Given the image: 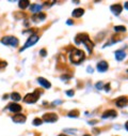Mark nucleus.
I'll return each mask as SVG.
<instances>
[{
  "label": "nucleus",
  "mask_w": 128,
  "mask_h": 136,
  "mask_svg": "<svg viewBox=\"0 0 128 136\" xmlns=\"http://www.w3.org/2000/svg\"><path fill=\"white\" fill-rule=\"evenodd\" d=\"M75 43L77 45L79 44H83L84 46L87 47L88 52L90 54H92L93 52V48H94V43H93L90 39V37L87 35V33H79V35H77L75 37Z\"/></svg>",
  "instance_id": "1"
},
{
  "label": "nucleus",
  "mask_w": 128,
  "mask_h": 136,
  "mask_svg": "<svg viewBox=\"0 0 128 136\" xmlns=\"http://www.w3.org/2000/svg\"><path fill=\"white\" fill-rule=\"evenodd\" d=\"M84 59H86V55H84L83 50H81V49L74 48L73 52L71 53V55H69V60L74 64H80L81 62L84 61Z\"/></svg>",
  "instance_id": "2"
},
{
  "label": "nucleus",
  "mask_w": 128,
  "mask_h": 136,
  "mask_svg": "<svg viewBox=\"0 0 128 136\" xmlns=\"http://www.w3.org/2000/svg\"><path fill=\"white\" fill-rule=\"evenodd\" d=\"M42 90L40 89H35L34 90V92H32V93H28V94H26L25 95V98H24V101L26 102V103H28V104H34V103H36L38 102V100H39V98L41 97V94H42Z\"/></svg>",
  "instance_id": "3"
},
{
  "label": "nucleus",
  "mask_w": 128,
  "mask_h": 136,
  "mask_svg": "<svg viewBox=\"0 0 128 136\" xmlns=\"http://www.w3.org/2000/svg\"><path fill=\"white\" fill-rule=\"evenodd\" d=\"M1 43L4 44V45L12 46V47H17L18 44H19V41H18L17 38H15L13 36H7V37H3L1 39Z\"/></svg>",
  "instance_id": "4"
},
{
  "label": "nucleus",
  "mask_w": 128,
  "mask_h": 136,
  "mask_svg": "<svg viewBox=\"0 0 128 136\" xmlns=\"http://www.w3.org/2000/svg\"><path fill=\"white\" fill-rule=\"evenodd\" d=\"M39 36H36V35H32V36H30L29 37V39L27 40V42H26V44L24 45V47H22L19 52L21 53V52H24L26 48H28V47H31V46H33L34 44H35L38 41H39Z\"/></svg>",
  "instance_id": "5"
},
{
  "label": "nucleus",
  "mask_w": 128,
  "mask_h": 136,
  "mask_svg": "<svg viewBox=\"0 0 128 136\" xmlns=\"http://www.w3.org/2000/svg\"><path fill=\"white\" fill-rule=\"evenodd\" d=\"M43 121L47 122V123H52L56 122L58 120V115L54 114V112H47V114H44L43 115Z\"/></svg>",
  "instance_id": "6"
},
{
  "label": "nucleus",
  "mask_w": 128,
  "mask_h": 136,
  "mask_svg": "<svg viewBox=\"0 0 128 136\" xmlns=\"http://www.w3.org/2000/svg\"><path fill=\"white\" fill-rule=\"evenodd\" d=\"M115 104L118 107H124L128 104V97L126 95H122L120 98H118L115 100Z\"/></svg>",
  "instance_id": "7"
},
{
  "label": "nucleus",
  "mask_w": 128,
  "mask_h": 136,
  "mask_svg": "<svg viewBox=\"0 0 128 136\" xmlns=\"http://www.w3.org/2000/svg\"><path fill=\"white\" fill-rule=\"evenodd\" d=\"M116 116H118V112H116V110L114 109H108L103 112V114L101 115V118L102 119H107V118H115Z\"/></svg>",
  "instance_id": "8"
},
{
  "label": "nucleus",
  "mask_w": 128,
  "mask_h": 136,
  "mask_svg": "<svg viewBox=\"0 0 128 136\" xmlns=\"http://www.w3.org/2000/svg\"><path fill=\"white\" fill-rule=\"evenodd\" d=\"M110 10H111V12H112L115 16H118V15H120V14L122 13L123 7H122L121 4H119V3H116V4H112V5L110 7Z\"/></svg>",
  "instance_id": "9"
},
{
  "label": "nucleus",
  "mask_w": 128,
  "mask_h": 136,
  "mask_svg": "<svg viewBox=\"0 0 128 136\" xmlns=\"http://www.w3.org/2000/svg\"><path fill=\"white\" fill-rule=\"evenodd\" d=\"M108 67H109L108 62H107V61H105V60H102V61H99V62L97 63L96 69H97V71H98V72L103 73V72H106V71L108 70Z\"/></svg>",
  "instance_id": "10"
},
{
  "label": "nucleus",
  "mask_w": 128,
  "mask_h": 136,
  "mask_svg": "<svg viewBox=\"0 0 128 136\" xmlns=\"http://www.w3.org/2000/svg\"><path fill=\"white\" fill-rule=\"evenodd\" d=\"M12 120L15 123H24L26 121V116L21 115V114H16L15 116L12 117Z\"/></svg>",
  "instance_id": "11"
},
{
  "label": "nucleus",
  "mask_w": 128,
  "mask_h": 136,
  "mask_svg": "<svg viewBox=\"0 0 128 136\" xmlns=\"http://www.w3.org/2000/svg\"><path fill=\"white\" fill-rule=\"evenodd\" d=\"M38 82H39V84H40L42 87H44V88H46V89H49V88L51 87L50 82H48L47 79H45L44 77H39V78H38Z\"/></svg>",
  "instance_id": "12"
},
{
  "label": "nucleus",
  "mask_w": 128,
  "mask_h": 136,
  "mask_svg": "<svg viewBox=\"0 0 128 136\" xmlns=\"http://www.w3.org/2000/svg\"><path fill=\"white\" fill-rule=\"evenodd\" d=\"M9 110L10 111H13V112H16V114H18V112L21 110V106L17 103H11L9 106H8Z\"/></svg>",
  "instance_id": "13"
},
{
  "label": "nucleus",
  "mask_w": 128,
  "mask_h": 136,
  "mask_svg": "<svg viewBox=\"0 0 128 136\" xmlns=\"http://www.w3.org/2000/svg\"><path fill=\"white\" fill-rule=\"evenodd\" d=\"M46 18V14L45 13H36L32 16V20L35 21V22H40V21H43L44 19Z\"/></svg>",
  "instance_id": "14"
},
{
  "label": "nucleus",
  "mask_w": 128,
  "mask_h": 136,
  "mask_svg": "<svg viewBox=\"0 0 128 136\" xmlns=\"http://www.w3.org/2000/svg\"><path fill=\"white\" fill-rule=\"evenodd\" d=\"M114 56H115V59L118 60V61H122V60L126 57V54H125L124 50L119 49V50H116V52L114 53Z\"/></svg>",
  "instance_id": "15"
},
{
  "label": "nucleus",
  "mask_w": 128,
  "mask_h": 136,
  "mask_svg": "<svg viewBox=\"0 0 128 136\" xmlns=\"http://www.w3.org/2000/svg\"><path fill=\"white\" fill-rule=\"evenodd\" d=\"M84 14V10L83 9H81V8H77V9H75L74 11H73V13H72V15H73V17H75V18H79V17H81Z\"/></svg>",
  "instance_id": "16"
},
{
  "label": "nucleus",
  "mask_w": 128,
  "mask_h": 136,
  "mask_svg": "<svg viewBox=\"0 0 128 136\" xmlns=\"http://www.w3.org/2000/svg\"><path fill=\"white\" fill-rule=\"evenodd\" d=\"M42 10V5H40V4H32V5H30V11L31 12H33V13H39L40 11Z\"/></svg>",
  "instance_id": "17"
},
{
  "label": "nucleus",
  "mask_w": 128,
  "mask_h": 136,
  "mask_svg": "<svg viewBox=\"0 0 128 136\" xmlns=\"http://www.w3.org/2000/svg\"><path fill=\"white\" fill-rule=\"evenodd\" d=\"M67 116L69 117V118H78V116H79V111L77 110V109H73V110H71L67 114Z\"/></svg>",
  "instance_id": "18"
},
{
  "label": "nucleus",
  "mask_w": 128,
  "mask_h": 136,
  "mask_svg": "<svg viewBox=\"0 0 128 136\" xmlns=\"http://www.w3.org/2000/svg\"><path fill=\"white\" fill-rule=\"evenodd\" d=\"M29 5H30V2L28 1V0H21V1H19V8L20 9H26Z\"/></svg>",
  "instance_id": "19"
},
{
  "label": "nucleus",
  "mask_w": 128,
  "mask_h": 136,
  "mask_svg": "<svg viewBox=\"0 0 128 136\" xmlns=\"http://www.w3.org/2000/svg\"><path fill=\"white\" fill-rule=\"evenodd\" d=\"M11 99H12L13 101H19L21 99V97L18 92H13L12 94H11Z\"/></svg>",
  "instance_id": "20"
},
{
  "label": "nucleus",
  "mask_w": 128,
  "mask_h": 136,
  "mask_svg": "<svg viewBox=\"0 0 128 136\" xmlns=\"http://www.w3.org/2000/svg\"><path fill=\"white\" fill-rule=\"evenodd\" d=\"M114 31H116V32H125L126 31V27H124V26H115L114 27Z\"/></svg>",
  "instance_id": "21"
},
{
  "label": "nucleus",
  "mask_w": 128,
  "mask_h": 136,
  "mask_svg": "<svg viewBox=\"0 0 128 136\" xmlns=\"http://www.w3.org/2000/svg\"><path fill=\"white\" fill-rule=\"evenodd\" d=\"M33 126H41V124L43 123V120L42 119H39V118H35L33 120Z\"/></svg>",
  "instance_id": "22"
},
{
  "label": "nucleus",
  "mask_w": 128,
  "mask_h": 136,
  "mask_svg": "<svg viewBox=\"0 0 128 136\" xmlns=\"http://www.w3.org/2000/svg\"><path fill=\"white\" fill-rule=\"evenodd\" d=\"M8 65V63L5 61H2V60H0V69H3V67H5Z\"/></svg>",
  "instance_id": "23"
},
{
  "label": "nucleus",
  "mask_w": 128,
  "mask_h": 136,
  "mask_svg": "<svg viewBox=\"0 0 128 136\" xmlns=\"http://www.w3.org/2000/svg\"><path fill=\"white\" fill-rule=\"evenodd\" d=\"M74 94H75L74 90H67V91H66V95H68V97H73Z\"/></svg>",
  "instance_id": "24"
},
{
  "label": "nucleus",
  "mask_w": 128,
  "mask_h": 136,
  "mask_svg": "<svg viewBox=\"0 0 128 136\" xmlns=\"http://www.w3.org/2000/svg\"><path fill=\"white\" fill-rule=\"evenodd\" d=\"M40 55L42 56V57H45V56L47 55V52H46V49H42V50L40 52Z\"/></svg>",
  "instance_id": "25"
},
{
  "label": "nucleus",
  "mask_w": 128,
  "mask_h": 136,
  "mask_svg": "<svg viewBox=\"0 0 128 136\" xmlns=\"http://www.w3.org/2000/svg\"><path fill=\"white\" fill-rule=\"evenodd\" d=\"M96 88H97V89H99V90H100V89H102V83H101V82L97 83V85H96Z\"/></svg>",
  "instance_id": "26"
},
{
  "label": "nucleus",
  "mask_w": 128,
  "mask_h": 136,
  "mask_svg": "<svg viewBox=\"0 0 128 136\" xmlns=\"http://www.w3.org/2000/svg\"><path fill=\"white\" fill-rule=\"evenodd\" d=\"M105 90H106V91H109L110 90V84H107V85H105Z\"/></svg>",
  "instance_id": "27"
},
{
  "label": "nucleus",
  "mask_w": 128,
  "mask_h": 136,
  "mask_svg": "<svg viewBox=\"0 0 128 136\" xmlns=\"http://www.w3.org/2000/svg\"><path fill=\"white\" fill-rule=\"evenodd\" d=\"M66 22H67V25H73V24H74V21H73L72 19H68Z\"/></svg>",
  "instance_id": "28"
},
{
  "label": "nucleus",
  "mask_w": 128,
  "mask_h": 136,
  "mask_svg": "<svg viewBox=\"0 0 128 136\" xmlns=\"http://www.w3.org/2000/svg\"><path fill=\"white\" fill-rule=\"evenodd\" d=\"M124 8H125L126 10H128V1H126V2L124 3Z\"/></svg>",
  "instance_id": "29"
},
{
  "label": "nucleus",
  "mask_w": 128,
  "mask_h": 136,
  "mask_svg": "<svg viewBox=\"0 0 128 136\" xmlns=\"http://www.w3.org/2000/svg\"><path fill=\"white\" fill-rule=\"evenodd\" d=\"M68 78H72V76H62V79H68Z\"/></svg>",
  "instance_id": "30"
},
{
  "label": "nucleus",
  "mask_w": 128,
  "mask_h": 136,
  "mask_svg": "<svg viewBox=\"0 0 128 136\" xmlns=\"http://www.w3.org/2000/svg\"><path fill=\"white\" fill-rule=\"evenodd\" d=\"M125 129H126V130L128 131V121H127V122L125 123Z\"/></svg>",
  "instance_id": "31"
},
{
  "label": "nucleus",
  "mask_w": 128,
  "mask_h": 136,
  "mask_svg": "<svg viewBox=\"0 0 128 136\" xmlns=\"http://www.w3.org/2000/svg\"><path fill=\"white\" fill-rule=\"evenodd\" d=\"M58 136H67V135H64V134H60V135H58Z\"/></svg>",
  "instance_id": "32"
},
{
  "label": "nucleus",
  "mask_w": 128,
  "mask_h": 136,
  "mask_svg": "<svg viewBox=\"0 0 128 136\" xmlns=\"http://www.w3.org/2000/svg\"><path fill=\"white\" fill-rule=\"evenodd\" d=\"M84 136H90V135H89V134H86V135H84Z\"/></svg>",
  "instance_id": "33"
},
{
  "label": "nucleus",
  "mask_w": 128,
  "mask_h": 136,
  "mask_svg": "<svg viewBox=\"0 0 128 136\" xmlns=\"http://www.w3.org/2000/svg\"><path fill=\"white\" fill-rule=\"evenodd\" d=\"M127 73H128V70H127Z\"/></svg>",
  "instance_id": "34"
}]
</instances>
